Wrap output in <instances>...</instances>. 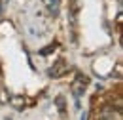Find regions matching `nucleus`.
I'll return each mask as SVG.
<instances>
[{"label":"nucleus","mask_w":123,"mask_h":120,"mask_svg":"<svg viewBox=\"0 0 123 120\" xmlns=\"http://www.w3.org/2000/svg\"><path fill=\"white\" fill-rule=\"evenodd\" d=\"M87 84H89V78H87V76L78 75L76 80H74V84H72V93H74V97H81V93L85 91Z\"/></svg>","instance_id":"1"},{"label":"nucleus","mask_w":123,"mask_h":120,"mask_svg":"<svg viewBox=\"0 0 123 120\" xmlns=\"http://www.w3.org/2000/svg\"><path fill=\"white\" fill-rule=\"evenodd\" d=\"M98 120H121V111H117V109H114V107L108 105V107L102 109Z\"/></svg>","instance_id":"2"},{"label":"nucleus","mask_w":123,"mask_h":120,"mask_svg":"<svg viewBox=\"0 0 123 120\" xmlns=\"http://www.w3.org/2000/svg\"><path fill=\"white\" fill-rule=\"evenodd\" d=\"M66 69H68V65H66V61L64 59H59L53 67H51V71H49V76H53V78H57V76H61L66 73Z\"/></svg>","instance_id":"3"},{"label":"nucleus","mask_w":123,"mask_h":120,"mask_svg":"<svg viewBox=\"0 0 123 120\" xmlns=\"http://www.w3.org/2000/svg\"><path fill=\"white\" fill-rule=\"evenodd\" d=\"M53 50H55V44H49L47 48L40 50V55H49V52H53Z\"/></svg>","instance_id":"4"},{"label":"nucleus","mask_w":123,"mask_h":120,"mask_svg":"<svg viewBox=\"0 0 123 120\" xmlns=\"http://www.w3.org/2000/svg\"><path fill=\"white\" fill-rule=\"evenodd\" d=\"M57 107H59L61 111H64V103H62V97H57Z\"/></svg>","instance_id":"5"},{"label":"nucleus","mask_w":123,"mask_h":120,"mask_svg":"<svg viewBox=\"0 0 123 120\" xmlns=\"http://www.w3.org/2000/svg\"><path fill=\"white\" fill-rule=\"evenodd\" d=\"M6 2H8V0H0V12L4 10V4H6Z\"/></svg>","instance_id":"6"},{"label":"nucleus","mask_w":123,"mask_h":120,"mask_svg":"<svg viewBox=\"0 0 123 120\" xmlns=\"http://www.w3.org/2000/svg\"><path fill=\"white\" fill-rule=\"evenodd\" d=\"M49 4H51V6L55 4V8H57V4H59V0H49Z\"/></svg>","instance_id":"7"},{"label":"nucleus","mask_w":123,"mask_h":120,"mask_svg":"<svg viewBox=\"0 0 123 120\" xmlns=\"http://www.w3.org/2000/svg\"><path fill=\"white\" fill-rule=\"evenodd\" d=\"M81 120H87V114H85V112H83V116H81Z\"/></svg>","instance_id":"8"}]
</instances>
